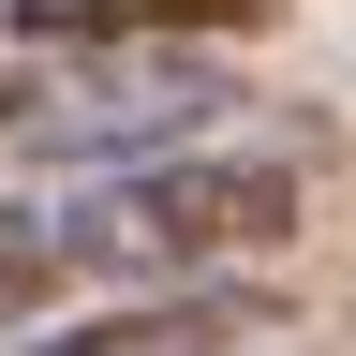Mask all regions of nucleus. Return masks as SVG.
<instances>
[{
	"label": "nucleus",
	"instance_id": "obj_1",
	"mask_svg": "<svg viewBox=\"0 0 356 356\" xmlns=\"http://www.w3.org/2000/svg\"><path fill=\"white\" fill-rule=\"evenodd\" d=\"M297 208H312L297 163H267V149H178V163H134L89 208H60V252L104 267V282H222V267L282 252Z\"/></svg>",
	"mask_w": 356,
	"mask_h": 356
},
{
	"label": "nucleus",
	"instance_id": "obj_2",
	"mask_svg": "<svg viewBox=\"0 0 356 356\" xmlns=\"http://www.w3.org/2000/svg\"><path fill=\"white\" fill-rule=\"evenodd\" d=\"M238 104L222 89V60H193V44H60V74L44 89H0V134H15L30 163H178L208 149V119Z\"/></svg>",
	"mask_w": 356,
	"mask_h": 356
},
{
	"label": "nucleus",
	"instance_id": "obj_3",
	"mask_svg": "<svg viewBox=\"0 0 356 356\" xmlns=\"http://www.w3.org/2000/svg\"><path fill=\"white\" fill-rule=\"evenodd\" d=\"M252 341H282V297H252V282H178V297L104 312V327H74V341H44V356H252Z\"/></svg>",
	"mask_w": 356,
	"mask_h": 356
},
{
	"label": "nucleus",
	"instance_id": "obj_4",
	"mask_svg": "<svg viewBox=\"0 0 356 356\" xmlns=\"http://www.w3.org/2000/svg\"><path fill=\"white\" fill-rule=\"evenodd\" d=\"M267 0H15L30 44H178V30H238Z\"/></svg>",
	"mask_w": 356,
	"mask_h": 356
},
{
	"label": "nucleus",
	"instance_id": "obj_5",
	"mask_svg": "<svg viewBox=\"0 0 356 356\" xmlns=\"http://www.w3.org/2000/svg\"><path fill=\"white\" fill-rule=\"evenodd\" d=\"M60 282H74V252H60V208L0 193V327H30V312H60Z\"/></svg>",
	"mask_w": 356,
	"mask_h": 356
}]
</instances>
